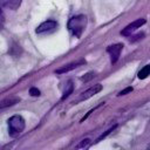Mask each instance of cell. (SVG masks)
I'll use <instances>...</instances> for the list:
<instances>
[{
  "instance_id": "cell-1",
  "label": "cell",
  "mask_w": 150,
  "mask_h": 150,
  "mask_svg": "<svg viewBox=\"0 0 150 150\" xmlns=\"http://www.w3.org/2000/svg\"><path fill=\"white\" fill-rule=\"evenodd\" d=\"M86 26H87V16L83 14L75 15V16L70 18L68 21V25H67L69 32L75 38H81L82 33L86 29Z\"/></svg>"
},
{
  "instance_id": "cell-2",
  "label": "cell",
  "mask_w": 150,
  "mask_h": 150,
  "mask_svg": "<svg viewBox=\"0 0 150 150\" xmlns=\"http://www.w3.org/2000/svg\"><path fill=\"white\" fill-rule=\"evenodd\" d=\"M26 127L25 120L20 115H14L8 120V134L12 137H16L20 135Z\"/></svg>"
},
{
  "instance_id": "cell-3",
  "label": "cell",
  "mask_w": 150,
  "mask_h": 150,
  "mask_svg": "<svg viewBox=\"0 0 150 150\" xmlns=\"http://www.w3.org/2000/svg\"><path fill=\"white\" fill-rule=\"evenodd\" d=\"M145 22H146V20H145V19H143V18L137 19V20L132 21L131 23H129L125 28H123V29H122V32H121V34H122V35H124V36H129V35H131V34H132L137 28H139L141 26H143Z\"/></svg>"
},
{
  "instance_id": "cell-4",
  "label": "cell",
  "mask_w": 150,
  "mask_h": 150,
  "mask_svg": "<svg viewBox=\"0 0 150 150\" xmlns=\"http://www.w3.org/2000/svg\"><path fill=\"white\" fill-rule=\"evenodd\" d=\"M122 49H123V45H122V43H115V45H111V46H109V47L107 48V52H108L109 55H110V61H111V63H115V62L118 60Z\"/></svg>"
},
{
  "instance_id": "cell-5",
  "label": "cell",
  "mask_w": 150,
  "mask_h": 150,
  "mask_svg": "<svg viewBox=\"0 0 150 150\" xmlns=\"http://www.w3.org/2000/svg\"><path fill=\"white\" fill-rule=\"evenodd\" d=\"M55 28H57V22L54 20H47L45 22H42L38 28H36V34H43V33H49L52 30H54Z\"/></svg>"
},
{
  "instance_id": "cell-6",
  "label": "cell",
  "mask_w": 150,
  "mask_h": 150,
  "mask_svg": "<svg viewBox=\"0 0 150 150\" xmlns=\"http://www.w3.org/2000/svg\"><path fill=\"white\" fill-rule=\"evenodd\" d=\"M101 90H102V84H100V83H97V84H94L93 87H90L89 89H87L86 91H83V93L81 94V96H80L79 101H83V100H87V98H89V97L94 96L95 94H97V93H98V91H101Z\"/></svg>"
},
{
  "instance_id": "cell-7",
  "label": "cell",
  "mask_w": 150,
  "mask_h": 150,
  "mask_svg": "<svg viewBox=\"0 0 150 150\" xmlns=\"http://www.w3.org/2000/svg\"><path fill=\"white\" fill-rule=\"evenodd\" d=\"M22 0H0V7L15 11L20 7Z\"/></svg>"
},
{
  "instance_id": "cell-8",
  "label": "cell",
  "mask_w": 150,
  "mask_h": 150,
  "mask_svg": "<svg viewBox=\"0 0 150 150\" xmlns=\"http://www.w3.org/2000/svg\"><path fill=\"white\" fill-rule=\"evenodd\" d=\"M84 63H86L84 60H80V61H76V62H71V63H69V64H67V66H63V67L56 69L55 73H56V74H63V73H67V71H69V70H71V69L77 68V67H80V66H82V64H84Z\"/></svg>"
},
{
  "instance_id": "cell-9",
  "label": "cell",
  "mask_w": 150,
  "mask_h": 150,
  "mask_svg": "<svg viewBox=\"0 0 150 150\" xmlns=\"http://www.w3.org/2000/svg\"><path fill=\"white\" fill-rule=\"evenodd\" d=\"M20 102V98L16 97V96H11V97H7V98H4L2 101H0V111L8 108V107H12L16 103Z\"/></svg>"
},
{
  "instance_id": "cell-10",
  "label": "cell",
  "mask_w": 150,
  "mask_h": 150,
  "mask_svg": "<svg viewBox=\"0 0 150 150\" xmlns=\"http://www.w3.org/2000/svg\"><path fill=\"white\" fill-rule=\"evenodd\" d=\"M149 75H150V64H148V66L143 67V68L138 71V74H137V76H138V79H139V80L146 79Z\"/></svg>"
},
{
  "instance_id": "cell-11",
  "label": "cell",
  "mask_w": 150,
  "mask_h": 150,
  "mask_svg": "<svg viewBox=\"0 0 150 150\" xmlns=\"http://www.w3.org/2000/svg\"><path fill=\"white\" fill-rule=\"evenodd\" d=\"M73 89H74V86H73L71 81H69V82L67 83V88H66V90H64V93H63V95H62V100H64L66 97H68V96L73 93Z\"/></svg>"
},
{
  "instance_id": "cell-12",
  "label": "cell",
  "mask_w": 150,
  "mask_h": 150,
  "mask_svg": "<svg viewBox=\"0 0 150 150\" xmlns=\"http://www.w3.org/2000/svg\"><path fill=\"white\" fill-rule=\"evenodd\" d=\"M116 128H117V125H116V124H115V125H112L111 128H109V129H108V130H107L105 132H103V134H102V135H101V136H100V137H98V138L96 139V142H100V141H102L103 138H105V137H107V136H108V135H109V134H110L111 131H114V130H115Z\"/></svg>"
},
{
  "instance_id": "cell-13",
  "label": "cell",
  "mask_w": 150,
  "mask_h": 150,
  "mask_svg": "<svg viewBox=\"0 0 150 150\" xmlns=\"http://www.w3.org/2000/svg\"><path fill=\"white\" fill-rule=\"evenodd\" d=\"M90 143V139L89 138H84V139H82V142L80 143V144H77L76 145V148L77 149H81V148H86V146H88V144Z\"/></svg>"
},
{
  "instance_id": "cell-14",
  "label": "cell",
  "mask_w": 150,
  "mask_h": 150,
  "mask_svg": "<svg viewBox=\"0 0 150 150\" xmlns=\"http://www.w3.org/2000/svg\"><path fill=\"white\" fill-rule=\"evenodd\" d=\"M94 75H95V74H94L93 71H90V73H87L84 76H82V77H81V81H83V82H88L90 79H93V77H94Z\"/></svg>"
},
{
  "instance_id": "cell-15",
  "label": "cell",
  "mask_w": 150,
  "mask_h": 150,
  "mask_svg": "<svg viewBox=\"0 0 150 150\" xmlns=\"http://www.w3.org/2000/svg\"><path fill=\"white\" fill-rule=\"evenodd\" d=\"M29 94H30L32 96H39V95H40V90H39L38 88H35V87H32V88L29 89Z\"/></svg>"
},
{
  "instance_id": "cell-16",
  "label": "cell",
  "mask_w": 150,
  "mask_h": 150,
  "mask_svg": "<svg viewBox=\"0 0 150 150\" xmlns=\"http://www.w3.org/2000/svg\"><path fill=\"white\" fill-rule=\"evenodd\" d=\"M4 25H5V14H4V12L0 9V29L4 27Z\"/></svg>"
},
{
  "instance_id": "cell-17",
  "label": "cell",
  "mask_w": 150,
  "mask_h": 150,
  "mask_svg": "<svg viewBox=\"0 0 150 150\" xmlns=\"http://www.w3.org/2000/svg\"><path fill=\"white\" fill-rule=\"evenodd\" d=\"M132 91V87H128V88H125V89H123L122 91H120V96H122V95H125V94H128V93H131Z\"/></svg>"
}]
</instances>
